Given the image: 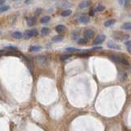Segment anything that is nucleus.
I'll return each mask as SVG.
<instances>
[{"instance_id": "obj_20", "label": "nucleus", "mask_w": 131, "mask_h": 131, "mask_svg": "<svg viewBox=\"0 0 131 131\" xmlns=\"http://www.w3.org/2000/svg\"><path fill=\"white\" fill-rule=\"evenodd\" d=\"M42 47L41 46H31L30 48V52H39V50H41Z\"/></svg>"}, {"instance_id": "obj_2", "label": "nucleus", "mask_w": 131, "mask_h": 131, "mask_svg": "<svg viewBox=\"0 0 131 131\" xmlns=\"http://www.w3.org/2000/svg\"><path fill=\"white\" fill-rule=\"evenodd\" d=\"M38 34H39V33H38L37 30H35V29L29 30H25V32L23 33V37L25 38V39H28L31 37L37 36Z\"/></svg>"}, {"instance_id": "obj_28", "label": "nucleus", "mask_w": 131, "mask_h": 131, "mask_svg": "<svg viewBox=\"0 0 131 131\" xmlns=\"http://www.w3.org/2000/svg\"><path fill=\"white\" fill-rule=\"evenodd\" d=\"M41 13H42V8H37L35 10V15H36L37 17L40 16Z\"/></svg>"}, {"instance_id": "obj_24", "label": "nucleus", "mask_w": 131, "mask_h": 131, "mask_svg": "<svg viewBox=\"0 0 131 131\" xmlns=\"http://www.w3.org/2000/svg\"><path fill=\"white\" fill-rule=\"evenodd\" d=\"M125 46H126V49L129 53H131V40H128L125 43Z\"/></svg>"}, {"instance_id": "obj_11", "label": "nucleus", "mask_w": 131, "mask_h": 131, "mask_svg": "<svg viewBox=\"0 0 131 131\" xmlns=\"http://www.w3.org/2000/svg\"><path fill=\"white\" fill-rule=\"evenodd\" d=\"M12 36L14 39H20L23 37V34L20 31H15L14 33L12 34Z\"/></svg>"}, {"instance_id": "obj_5", "label": "nucleus", "mask_w": 131, "mask_h": 131, "mask_svg": "<svg viewBox=\"0 0 131 131\" xmlns=\"http://www.w3.org/2000/svg\"><path fill=\"white\" fill-rule=\"evenodd\" d=\"M94 35H95V32L91 29H86L84 31V37L86 38L89 40V39H92L94 37Z\"/></svg>"}, {"instance_id": "obj_22", "label": "nucleus", "mask_w": 131, "mask_h": 131, "mask_svg": "<svg viewBox=\"0 0 131 131\" xmlns=\"http://www.w3.org/2000/svg\"><path fill=\"white\" fill-rule=\"evenodd\" d=\"M50 17H48V16H45V17H43L42 19H41V23L42 24H46L49 21H50Z\"/></svg>"}, {"instance_id": "obj_32", "label": "nucleus", "mask_w": 131, "mask_h": 131, "mask_svg": "<svg viewBox=\"0 0 131 131\" xmlns=\"http://www.w3.org/2000/svg\"><path fill=\"white\" fill-rule=\"evenodd\" d=\"M30 1H31V0H25V3H29Z\"/></svg>"}, {"instance_id": "obj_29", "label": "nucleus", "mask_w": 131, "mask_h": 131, "mask_svg": "<svg viewBox=\"0 0 131 131\" xmlns=\"http://www.w3.org/2000/svg\"><path fill=\"white\" fill-rule=\"evenodd\" d=\"M120 6H125V3H127V0H119Z\"/></svg>"}, {"instance_id": "obj_31", "label": "nucleus", "mask_w": 131, "mask_h": 131, "mask_svg": "<svg viewBox=\"0 0 131 131\" xmlns=\"http://www.w3.org/2000/svg\"><path fill=\"white\" fill-rule=\"evenodd\" d=\"M94 12H95L94 11V10H93V11H91L90 12H89V16H94Z\"/></svg>"}, {"instance_id": "obj_12", "label": "nucleus", "mask_w": 131, "mask_h": 131, "mask_svg": "<svg viewBox=\"0 0 131 131\" xmlns=\"http://www.w3.org/2000/svg\"><path fill=\"white\" fill-rule=\"evenodd\" d=\"M63 39H64V36H63V35H55L54 37H53L52 40H53V42H61V40H63Z\"/></svg>"}, {"instance_id": "obj_6", "label": "nucleus", "mask_w": 131, "mask_h": 131, "mask_svg": "<svg viewBox=\"0 0 131 131\" xmlns=\"http://www.w3.org/2000/svg\"><path fill=\"white\" fill-rule=\"evenodd\" d=\"M107 47L109 48H112V49H115V50H120L121 49V48L119 44H117L115 42H113V41H109L107 43Z\"/></svg>"}, {"instance_id": "obj_4", "label": "nucleus", "mask_w": 131, "mask_h": 131, "mask_svg": "<svg viewBox=\"0 0 131 131\" xmlns=\"http://www.w3.org/2000/svg\"><path fill=\"white\" fill-rule=\"evenodd\" d=\"M105 39H106V35H102H102H98L94 41V45L101 44V43H102L104 42Z\"/></svg>"}, {"instance_id": "obj_3", "label": "nucleus", "mask_w": 131, "mask_h": 131, "mask_svg": "<svg viewBox=\"0 0 131 131\" xmlns=\"http://www.w3.org/2000/svg\"><path fill=\"white\" fill-rule=\"evenodd\" d=\"M57 7L59 8H66V7H71V3L68 2L67 0H60L57 3Z\"/></svg>"}, {"instance_id": "obj_18", "label": "nucleus", "mask_w": 131, "mask_h": 131, "mask_svg": "<svg viewBox=\"0 0 131 131\" xmlns=\"http://www.w3.org/2000/svg\"><path fill=\"white\" fill-rule=\"evenodd\" d=\"M104 9H105V7H104V6L102 5V4H99V5L97 6L96 7H95L94 11L95 12H102Z\"/></svg>"}, {"instance_id": "obj_30", "label": "nucleus", "mask_w": 131, "mask_h": 131, "mask_svg": "<svg viewBox=\"0 0 131 131\" xmlns=\"http://www.w3.org/2000/svg\"><path fill=\"white\" fill-rule=\"evenodd\" d=\"M5 3V0H0V6H2Z\"/></svg>"}, {"instance_id": "obj_9", "label": "nucleus", "mask_w": 131, "mask_h": 131, "mask_svg": "<svg viewBox=\"0 0 131 131\" xmlns=\"http://www.w3.org/2000/svg\"><path fill=\"white\" fill-rule=\"evenodd\" d=\"M55 30L59 34L64 33L65 31L66 30V27L64 25H57V26L55 27Z\"/></svg>"}, {"instance_id": "obj_17", "label": "nucleus", "mask_w": 131, "mask_h": 131, "mask_svg": "<svg viewBox=\"0 0 131 131\" xmlns=\"http://www.w3.org/2000/svg\"><path fill=\"white\" fill-rule=\"evenodd\" d=\"M89 39H87L86 38H81V39H79L78 41H77V43H78V44L80 45H85L87 43H88Z\"/></svg>"}, {"instance_id": "obj_23", "label": "nucleus", "mask_w": 131, "mask_h": 131, "mask_svg": "<svg viewBox=\"0 0 131 131\" xmlns=\"http://www.w3.org/2000/svg\"><path fill=\"white\" fill-rule=\"evenodd\" d=\"M71 57V55L70 54H64V55H61V56L60 57V60L61 61H66L68 60L69 58Z\"/></svg>"}, {"instance_id": "obj_15", "label": "nucleus", "mask_w": 131, "mask_h": 131, "mask_svg": "<svg viewBox=\"0 0 131 131\" xmlns=\"http://www.w3.org/2000/svg\"><path fill=\"white\" fill-rule=\"evenodd\" d=\"M71 13H72V11H71V9H66V10L63 11L61 13V17H69Z\"/></svg>"}, {"instance_id": "obj_1", "label": "nucleus", "mask_w": 131, "mask_h": 131, "mask_svg": "<svg viewBox=\"0 0 131 131\" xmlns=\"http://www.w3.org/2000/svg\"><path fill=\"white\" fill-rule=\"evenodd\" d=\"M110 59L113 61H116V62H119L122 65H125V66H129L130 63L129 61L126 60V59L123 58V57H120V56H111L110 57Z\"/></svg>"}, {"instance_id": "obj_7", "label": "nucleus", "mask_w": 131, "mask_h": 131, "mask_svg": "<svg viewBox=\"0 0 131 131\" xmlns=\"http://www.w3.org/2000/svg\"><path fill=\"white\" fill-rule=\"evenodd\" d=\"M79 21H80V22L86 25V24L89 23V21H90V18H89V17L87 15H82V16H80V17L79 18Z\"/></svg>"}, {"instance_id": "obj_10", "label": "nucleus", "mask_w": 131, "mask_h": 131, "mask_svg": "<svg viewBox=\"0 0 131 131\" xmlns=\"http://www.w3.org/2000/svg\"><path fill=\"white\" fill-rule=\"evenodd\" d=\"M37 61L39 63L40 65H43V64H45V63L47 62V58L45 57H43V56H39V57H37Z\"/></svg>"}, {"instance_id": "obj_13", "label": "nucleus", "mask_w": 131, "mask_h": 131, "mask_svg": "<svg viewBox=\"0 0 131 131\" xmlns=\"http://www.w3.org/2000/svg\"><path fill=\"white\" fill-rule=\"evenodd\" d=\"M121 29L125 30H131V22H125L121 25Z\"/></svg>"}, {"instance_id": "obj_34", "label": "nucleus", "mask_w": 131, "mask_h": 131, "mask_svg": "<svg viewBox=\"0 0 131 131\" xmlns=\"http://www.w3.org/2000/svg\"><path fill=\"white\" fill-rule=\"evenodd\" d=\"M0 34H1V32H0Z\"/></svg>"}, {"instance_id": "obj_19", "label": "nucleus", "mask_w": 131, "mask_h": 131, "mask_svg": "<svg viewBox=\"0 0 131 131\" xmlns=\"http://www.w3.org/2000/svg\"><path fill=\"white\" fill-rule=\"evenodd\" d=\"M50 33V29L49 28H47V27H43L41 30V34L43 35H48Z\"/></svg>"}, {"instance_id": "obj_14", "label": "nucleus", "mask_w": 131, "mask_h": 131, "mask_svg": "<svg viewBox=\"0 0 131 131\" xmlns=\"http://www.w3.org/2000/svg\"><path fill=\"white\" fill-rule=\"evenodd\" d=\"M115 23H116V20H115V19H111V20H108V21H105L104 25L106 27H109V26H112V25H113Z\"/></svg>"}, {"instance_id": "obj_26", "label": "nucleus", "mask_w": 131, "mask_h": 131, "mask_svg": "<svg viewBox=\"0 0 131 131\" xmlns=\"http://www.w3.org/2000/svg\"><path fill=\"white\" fill-rule=\"evenodd\" d=\"M126 78H127V75L126 74L125 72H120V80H126Z\"/></svg>"}, {"instance_id": "obj_27", "label": "nucleus", "mask_w": 131, "mask_h": 131, "mask_svg": "<svg viewBox=\"0 0 131 131\" xmlns=\"http://www.w3.org/2000/svg\"><path fill=\"white\" fill-rule=\"evenodd\" d=\"M6 49H7V50H11V51H15L17 50V47L15 46H7V47H5Z\"/></svg>"}, {"instance_id": "obj_25", "label": "nucleus", "mask_w": 131, "mask_h": 131, "mask_svg": "<svg viewBox=\"0 0 131 131\" xmlns=\"http://www.w3.org/2000/svg\"><path fill=\"white\" fill-rule=\"evenodd\" d=\"M7 10H9V6H3V7H0V13L5 12Z\"/></svg>"}, {"instance_id": "obj_8", "label": "nucleus", "mask_w": 131, "mask_h": 131, "mask_svg": "<svg viewBox=\"0 0 131 131\" xmlns=\"http://www.w3.org/2000/svg\"><path fill=\"white\" fill-rule=\"evenodd\" d=\"M90 5H91L90 1H89V0H84V1H82L80 4H79V7H80V9H84V8L89 7Z\"/></svg>"}, {"instance_id": "obj_16", "label": "nucleus", "mask_w": 131, "mask_h": 131, "mask_svg": "<svg viewBox=\"0 0 131 131\" xmlns=\"http://www.w3.org/2000/svg\"><path fill=\"white\" fill-rule=\"evenodd\" d=\"M35 21H36V20H35V17H29L28 20H27V25L29 26H33L35 24Z\"/></svg>"}, {"instance_id": "obj_33", "label": "nucleus", "mask_w": 131, "mask_h": 131, "mask_svg": "<svg viewBox=\"0 0 131 131\" xmlns=\"http://www.w3.org/2000/svg\"><path fill=\"white\" fill-rule=\"evenodd\" d=\"M14 1H17V0H14Z\"/></svg>"}, {"instance_id": "obj_21", "label": "nucleus", "mask_w": 131, "mask_h": 131, "mask_svg": "<svg viewBox=\"0 0 131 131\" xmlns=\"http://www.w3.org/2000/svg\"><path fill=\"white\" fill-rule=\"evenodd\" d=\"M66 50L67 52H70V53H76V52H81L80 49L75 48H67Z\"/></svg>"}]
</instances>
